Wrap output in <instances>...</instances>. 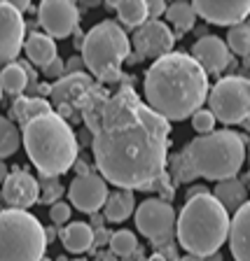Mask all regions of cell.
<instances>
[{
	"mask_svg": "<svg viewBox=\"0 0 250 261\" xmlns=\"http://www.w3.org/2000/svg\"><path fill=\"white\" fill-rule=\"evenodd\" d=\"M241 126H243V128L250 133V117H248V119H245V121H241Z\"/></svg>",
	"mask_w": 250,
	"mask_h": 261,
	"instance_id": "cell-47",
	"label": "cell"
},
{
	"mask_svg": "<svg viewBox=\"0 0 250 261\" xmlns=\"http://www.w3.org/2000/svg\"><path fill=\"white\" fill-rule=\"evenodd\" d=\"M147 108L166 121H183L201 110L208 98V75L185 51L157 59L145 72Z\"/></svg>",
	"mask_w": 250,
	"mask_h": 261,
	"instance_id": "cell-2",
	"label": "cell"
},
{
	"mask_svg": "<svg viewBox=\"0 0 250 261\" xmlns=\"http://www.w3.org/2000/svg\"><path fill=\"white\" fill-rule=\"evenodd\" d=\"M59 238L65 250L73 254H84L94 250V231L87 222H71L59 231Z\"/></svg>",
	"mask_w": 250,
	"mask_h": 261,
	"instance_id": "cell-20",
	"label": "cell"
},
{
	"mask_svg": "<svg viewBox=\"0 0 250 261\" xmlns=\"http://www.w3.org/2000/svg\"><path fill=\"white\" fill-rule=\"evenodd\" d=\"M38 196H40L38 179L33 177L28 170L19 168V166H14L7 173L5 182L0 187V198L10 205V210H26L33 203H38Z\"/></svg>",
	"mask_w": 250,
	"mask_h": 261,
	"instance_id": "cell-14",
	"label": "cell"
},
{
	"mask_svg": "<svg viewBox=\"0 0 250 261\" xmlns=\"http://www.w3.org/2000/svg\"><path fill=\"white\" fill-rule=\"evenodd\" d=\"M192 59L199 63L203 72H211V75H218L232 63V51L227 49L222 38L218 35H203L201 40H196L194 47H192Z\"/></svg>",
	"mask_w": 250,
	"mask_h": 261,
	"instance_id": "cell-17",
	"label": "cell"
},
{
	"mask_svg": "<svg viewBox=\"0 0 250 261\" xmlns=\"http://www.w3.org/2000/svg\"><path fill=\"white\" fill-rule=\"evenodd\" d=\"M82 42H84V33L77 31V33H75V47H77V49H82Z\"/></svg>",
	"mask_w": 250,
	"mask_h": 261,
	"instance_id": "cell-45",
	"label": "cell"
},
{
	"mask_svg": "<svg viewBox=\"0 0 250 261\" xmlns=\"http://www.w3.org/2000/svg\"><path fill=\"white\" fill-rule=\"evenodd\" d=\"M133 210H136V196L129 189H117L112 194H108V201L103 205L105 222H112V224L126 222L133 215Z\"/></svg>",
	"mask_w": 250,
	"mask_h": 261,
	"instance_id": "cell-22",
	"label": "cell"
},
{
	"mask_svg": "<svg viewBox=\"0 0 250 261\" xmlns=\"http://www.w3.org/2000/svg\"><path fill=\"white\" fill-rule=\"evenodd\" d=\"M166 21L178 33L192 31L196 23V14H194L192 3H173V5H169L166 7Z\"/></svg>",
	"mask_w": 250,
	"mask_h": 261,
	"instance_id": "cell-28",
	"label": "cell"
},
{
	"mask_svg": "<svg viewBox=\"0 0 250 261\" xmlns=\"http://www.w3.org/2000/svg\"><path fill=\"white\" fill-rule=\"evenodd\" d=\"M138 252V238L136 233H131L126 228L122 231H115L110 236V254L120 256V259H131V256Z\"/></svg>",
	"mask_w": 250,
	"mask_h": 261,
	"instance_id": "cell-29",
	"label": "cell"
},
{
	"mask_svg": "<svg viewBox=\"0 0 250 261\" xmlns=\"http://www.w3.org/2000/svg\"><path fill=\"white\" fill-rule=\"evenodd\" d=\"M192 128L196 130V133H201V136H208V133H213L215 130V117H213L211 110H196L194 114H192Z\"/></svg>",
	"mask_w": 250,
	"mask_h": 261,
	"instance_id": "cell-32",
	"label": "cell"
},
{
	"mask_svg": "<svg viewBox=\"0 0 250 261\" xmlns=\"http://www.w3.org/2000/svg\"><path fill=\"white\" fill-rule=\"evenodd\" d=\"M110 231L108 228H96V231H94V247H103V245H110Z\"/></svg>",
	"mask_w": 250,
	"mask_h": 261,
	"instance_id": "cell-37",
	"label": "cell"
},
{
	"mask_svg": "<svg viewBox=\"0 0 250 261\" xmlns=\"http://www.w3.org/2000/svg\"><path fill=\"white\" fill-rule=\"evenodd\" d=\"M54 112L52 110V103H49L47 98H40V96H19L14 98V103H12V119H16L21 126H26L28 121L38 119L42 114H49Z\"/></svg>",
	"mask_w": 250,
	"mask_h": 261,
	"instance_id": "cell-21",
	"label": "cell"
},
{
	"mask_svg": "<svg viewBox=\"0 0 250 261\" xmlns=\"http://www.w3.org/2000/svg\"><path fill=\"white\" fill-rule=\"evenodd\" d=\"M21 142L40 177H59L77 161V138L56 112L42 114L21 128Z\"/></svg>",
	"mask_w": 250,
	"mask_h": 261,
	"instance_id": "cell-3",
	"label": "cell"
},
{
	"mask_svg": "<svg viewBox=\"0 0 250 261\" xmlns=\"http://www.w3.org/2000/svg\"><path fill=\"white\" fill-rule=\"evenodd\" d=\"M24 14L12 7V3H0V65L14 63L24 49Z\"/></svg>",
	"mask_w": 250,
	"mask_h": 261,
	"instance_id": "cell-13",
	"label": "cell"
},
{
	"mask_svg": "<svg viewBox=\"0 0 250 261\" xmlns=\"http://www.w3.org/2000/svg\"><path fill=\"white\" fill-rule=\"evenodd\" d=\"M108 182L98 173H89L75 177L71 182V189H68V198H71V205L80 212H87V215H96L101 207L108 201Z\"/></svg>",
	"mask_w": 250,
	"mask_h": 261,
	"instance_id": "cell-12",
	"label": "cell"
},
{
	"mask_svg": "<svg viewBox=\"0 0 250 261\" xmlns=\"http://www.w3.org/2000/svg\"><path fill=\"white\" fill-rule=\"evenodd\" d=\"M38 187H40L38 201L42 203V205H54V203H59L61 196L65 194V187L61 185L59 177H40Z\"/></svg>",
	"mask_w": 250,
	"mask_h": 261,
	"instance_id": "cell-31",
	"label": "cell"
},
{
	"mask_svg": "<svg viewBox=\"0 0 250 261\" xmlns=\"http://www.w3.org/2000/svg\"><path fill=\"white\" fill-rule=\"evenodd\" d=\"M133 44V54L138 59H162V56L171 54L175 42V35L169 26L159 19H147L141 28H136L133 38L129 40Z\"/></svg>",
	"mask_w": 250,
	"mask_h": 261,
	"instance_id": "cell-10",
	"label": "cell"
},
{
	"mask_svg": "<svg viewBox=\"0 0 250 261\" xmlns=\"http://www.w3.org/2000/svg\"><path fill=\"white\" fill-rule=\"evenodd\" d=\"M175 261H206V259H201V256H194V254H185V256H180V259H175Z\"/></svg>",
	"mask_w": 250,
	"mask_h": 261,
	"instance_id": "cell-46",
	"label": "cell"
},
{
	"mask_svg": "<svg viewBox=\"0 0 250 261\" xmlns=\"http://www.w3.org/2000/svg\"><path fill=\"white\" fill-rule=\"evenodd\" d=\"M166 170H169V179L171 185H187V182H194L199 175L194 173V168H192L190 159L185 156V152H178V154H171L169 159H166Z\"/></svg>",
	"mask_w": 250,
	"mask_h": 261,
	"instance_id": "cell-26",
	"label": "cell"
},
{
	"mask_svg": "<svg viewBox=\"0 0 250 261\" xmlns=\"http://www.w3.org/2000/svg\"><path fill=\"white\" fill-rule=\"evenodd\" d=\"M147 7V19H159L162 14H166V3H162V0H150V3H145Z\"/></svg>",
	"mask_w": 250,
	"mask_h": 261,
	"instance_id": "cell-36",
	"label": "cell"
},
{
	"mask_svg": "<svg viewBox=\"0 0 250 261\" xmlns=\"http://www.w3.org/2000/svg\"><path fill=\"white\" fill-rule=\"evenodd\" d=\"M96 82L89 72H65L61 80H56L52 84V103L56 108H73L80 112V105L84 100V96L89 93V89L94 87Z\"/></svg>",
	"mask_w": 250,
	"mask_h": 261,
	"instance_id": "cell-16",
	"label": "cell"
},
{
	"mask_svg": "<svg viewBox=\"0 0 250 261\" xmlns=\"http://www.w3.org/2000/svg\"><path fill=\"white\" fill-rule=\"evenodd\" d=\"M190 159L192 168L199 177L211 182L236 177L245 161V140L229 128L213 130L208 136H199L183 149Z\"/></svg>",
	"mask_w": 250,
	"mask_h": 261,
	"instance_id": "cell-5",
	"label": "cell"
},
{
	"mask_svg": "<svg viewBox=\"0 0 250 261\" xmlns=\"http://www.w3.org/2000/svg\"><path fill=\"white\" fill-rule=\"evenodd\" d=\"M80 117L92 133L94 161L105 182L145 191L166 170L171 126L131 84L110 93L96 82L82 100Z\"/></svg>",
	"mask_w": 250,
	"mask_h": 261,
	"instance_id": "cell-1",
	"label": "cell"
},
{
	"mask_svg": "<svg viewBox=\"0 0 250 261\" xmlns=\"http://www.w3.org/2000/svg\"><path fill=\"white\" fill-rule=\"evenodd\" d=\"M136 228L141 236L157 247L173 245L175 238V207L164 198H147L136 205Z\"/></svg>",
	"mask_w": 250,
	"mask_h": 261,
	"instance_id": "cell-9",
	"label": "cell"
},
{
	"mask_svg": "<svg viewBox=\"0 0 250 261\" xmlns=\"http://www.w3.org/2000/svg\"><path fill=\"white\" fill-rule=\"evenodd\" d=\"M227 49L239 56H250V23H236L227 33Z\"/></svg>",
	"mask_w": 250,
	"mask_h": 261,
	"instance_id": "cell-30",
	"label": "cell"
},
{
	"mask_svg": "<svg viewBox=\"0 0 250 261\" xmlns=\"http://www.w3.org/2000/svg\"><path fill=\"white\" fill-rule=\"evenodd\" d=\"M194 14L215 26H236L250 16V0H196Z\"/></svg>",
	"mask_w": 250,
	"mask_h": 261,
	"instance_id": "cell-15",
	"label": "cell"
},
{
	"mask_svg": "<svg viewBox=\"0 0 250 261\" xmlns=\"http://www.w3.org/2000/svg\"><path fill=\"white\" fill-rule=\"evenodd\" d=\"M49 219H52V224H56V226H63V224L71 222V205L63 201L54 203V205L49 207Z\"/></svg>",
	"mask_w": 250,
	"mask_h": 261,
	"instance_id": "cell-33",
	"label": "cell"
},
{
	"mask_svg": "<svg viewBox=\"0 0 250 261\" xmlns=\"http://www.w3.org/2000/svg\"><path fill=\"white\" fill-rule=\"evenodd\" d=\"M208 105L215 121L232 126L250 117V80L248 77H222L208 89Z\"/></svg>",
	"mask_w": 250,
	"mask_h": 261,
	"instance_id": "cell-8",
	"label": "cell"
},
{
	"mask_svg": "<svg viewBox=\"0 0 250 261\" xmlns=\"http://www.w3.org/2000/svg\"><path fill=\"white\" fill-rule=\"evenodd\" d=\"M105 224V217H101V215H92V222H89V226H92V231H96V228H103Z\"/></svg>",
	"mask_w": 250,
	"mask_h": 261,
	"instance_id": "cell-39",
	"label": "cell"
},
{
	"mask_svg": "<svg viewBox=\"0 0 250 261\" xmlns=\"http://www.w3.org/2000/svg\"><path fill=\"white\" fill-rule=\"evenodd\" d=\"M124 77H129V75H124V72H122V68H112V70H105L103 75L98 77V84H101V87L122 84V80H124Z\"/></svg>",
	"mask_w": 250,
	"mask_h": 261,
	"instance_id": "cell-34",
	"label": "cell"
},
{
	"mask_svg": "<svg viewBox=\"0 0 250 261\" xmlns=\"http://www.w3.org/2000/svg\"><path fill=\"white\" fill-rule=\"evenodd\" d=\"M56 238V231H54V226H47L44 228V240H47V245L52 243V240Z\"/></svg>",
	"mask_w": 250,
	"mask_h": 261,
	"instance_id": "cell-44",
	"label": "cell"
},
{
	"mask_svg": "<svg viewBox=\"0 0 250 261\" xmlns=\"http://www.w3.org/2000/svg\"><path fill=\"white\" fill-rule=\"evenodd\" d=\"M131 54V42L126 38L124 28L115 19L96 23L92 31L84 35L82 42V63L94 77H101L105 70L120 68Z\"/></svg>",
	"mask_w": 250,
	"mask_h": 261,
	"instance_id": "cell-7",
	"label": "cell"
},
{
	"mask_svg": "<svg viewBox=\"0 0 250 261\" xmlns=\"http://www.w3.org/2000/svg\"><path fill=\"white\" fill-rule=\"evenodd\" d=\"M56 261H68V259H65V256H59V259H56Z\"/></svg>",
	"mask_w": 250,
	"mask_h": 261,
	"instance_id": "cell-49",
	"label": "cell"
},
{
	"mask_svg": "<svg viewBox=\"0 0 250 261\" xmlns=\"http://www.w3.org/2000/svg\"><path fill=\"white\" fill-rule=\"evenodd\" d=\"M229 212L220 205L213 194H199L187 198L185 207L175 219V238L187 254L208 256L218 254L229 236Z\"/></svg>",
	"mask_w": 250,
	"mask_h": 261,
	"instance_id": "cell-4",
	"label": "cell"
},
{
	"mask_svg": "<svg viewBox=\"0 0 250 261\" xmlns=\"http://www.w3.org/2000/svg\"><path fill=\"white\" fill-rule=\"evenodd\" d=\"M80 10L71 0H44L38 7V23L49 38H68L77 28Z\"/></svg>",
	"mask_w": 250,
	"mask_h": 261,
	"instance_id": "cell-11",
	"label": "cell"
},
{
	"mask_svg": "<svg viewBox=\"0 0 250 261\" xmlns=\"http://www.w3.org/2000/svg\"><path fill=\"white\" fill-rule=\"evenodd\" d=\"M47 250L44 226L26 210H0V261H40Z\"/></svg>",
	"mask_w": 250,
	"mask_h": 261,
	"instance_id": "cell-6",
	"label": "cell"
},
{
	"mask_svg": "<svg viewBox=\"0 0 250 261\" xmlns=\"http://www.w3.org/2000/svg\"><path fill=\"white\" fill-rule=\"evenodd\" d=\"M7 173H10V168H7V166H5V161L0 159V187H3V182H5Z\"/></svg>",
	"mask_w": 250,
	"mask_h": 261,
	"instance_id": "cell-43",
	"label": "cell"
},
{
	"mask_svg": "<svg viewBox=\"0 0 250 261\" xmlns=\"http://www.w3.org/2000/svg\"><path fill=\"white\" fill-rule=\"evenodd\" d=\"M150 261H166L164 256H154V259H150Z\"/></svg>",
	"mask_w": 250,
	"mask_h": 261,
	"instance_id": "cell-48",
	"label": "cell"
},
{
	"mask_svg": "<svg viewBox=\"0 0 250 261\" xmlns=\"http://www.w3.org/2000/svg\"><path fill=\"white\" fill-rule=\"evenodd\" d=\"M211 194L227 212L229 210L236 212L245 201H248V189H245V185L241 182L239 177H232V179H222V182H218V185H215V189H213Z\"/></svg>",
	"mask_w": 250,
	"mask_h": 261,
	"instance_id": "cell-23",
	"label": "cell"
},
{
	"mask_svg": "<svg viewBox=\"0 0 250 261\" xmlns=\"http://www.w3.org/2000/svg\"><path fill=\"white\" fill-rule=\"evenodd\" d=\"M248 177H250V173H248Z\"/></svg>",
	"mask_w": 250,
	"mask_h": 261,
	"instance_id": "cell-53",
	"label": "cell"
},
{
	"mask_svg": "<svg viewBox=\"0 0 250 261\" xmlns=\"http://www.w3.org/2000/svg\"><path fill=\"white\" fill-rule=\"evenodd\" d=\"M21 147V130L12 119L0 114V159H7L19 152Z\"/></svg>",
	"mask_w": 250,
	"mask_h": 261,
	"instance_id": "cell-27",
	"label": "cell"
},
{
	"mask_svg": "<svg viewBox=\"0 0 250 261\" xmlns=\"http://www.w3.org/2000/svg\"><path fill=\"white\" fill-rule=\"evenodd\" d=\"M40 261H52V259H49V256H42V259H40Z\"/></svg>",
	"mask_w": 250,
	"mask_h": 261,
	"instance_id": "cell-50",
	"label": "cell"
},
{
	"mask_svg": "<svg viewBox=\"0 0 250 261\" xmlns=\"http://www.w3.org/2000/svg\"><path fill=\"white\" fill-rule=\"evenodd\" d=\"M26 89H28V75L21 68V63L3 65V70H0V91L19 98Z\"/></svg>",
	"mask_w": 250,
	"mask_h": 261,
	"instance_id": "cell-24",
	"label": "cell"
},
{
	"mask_svg": "<svg viewBox=\"0 0 250 261\" xmlns=\"http://www.w3.org/2000/svg\"><path fill=\"white\" fill-rule=\"evenodd\" d=\"M108 7L117 10L120 21L129 28H141L147 21V7L143 0H124V3H108Z\"/></svg>",
	"mask_w": 250,
	"mask_h": 261,
	"instance_id": "cell-25",
	"label": "cell"
},
{
	"mask_svg": "<svg viewBox=\"0 0 250 261\" xmlns=\"http://www.w3.org/2000/svg\"><path fill=\"white\" fill-rule=\"evenodd\" d=\"M75 138L82 142V145H92V133H89V130H82L80 136H75Z\"/></svg>",
	"mask_w": 250,
	"mask_h": 261,
	"instance_id": "cell-42",
	"label": "cell"
},
{
	"mask_svg": "<svg viewBox=\"0 0 250 261\" xmlns=\"http://www.w3.org/2000/svg\"><path fill=\"white\" fill-rule=\"evenodd\" d=\"M73 166H75L77 177H82V175H89V173H92V168H89V163H87V161H82V159H77V161L73 163Z\"/></svg>",
	"mask_w": 250,
	"mask_h": 261,
	"instance_id": "cell-38",
	"label": "cell"
},
{
	"mask_svg": "<svg viewBox=\"0 0 250 261\" xmlns=\"http://www.w3.org/2000/svg\"><path fill=\"white\" fill-rule=\"evenodd\" d=\"M24 51H26L28 61L33 65H38L40 70H44L54 59H59L56 54V42L44 33H28V38H24Z\"/></svg>",
	"mask_w": 250,
	"mask_h": 261,
	"instance_id": "cell-19",
	"label": "cell"
},
{
	"mask_svg": "<svg viewBox=\"0 0 250 261\" xmlns=\"http://www.w3.org/2000/svg\"><path fill=\"white\" fill-rule=\"evenodd\" d=\"M73 261H87V259H73Z\"/></svg>",
	"mask_w": 250,
	"mask_h": 261,
	"instance_id": "cell-51",
	"label": "cell"
},
{
	"mask_svg": "<svg viewBox=\"0 0 250 261\" xmlns=\"http://www.w3.org/2000/svg\"><path fill=\"white\" fill-rule=\"evenodd\" d=\"M229 250L234 261H250V201H245L229 222Z\"/></svg>",
	"mask_w": 250,
	"mask_h": 261,
	"instance_id": "cell-18",
	"label": "cell"
},
{
	"mask_svg": "<svg viewBox=\"0 0 250 261\" xmlns=\"http://www.w3.org/2000/svg\"><path fill=\"white\" fill-rule=\"evenodd\" d=\"M44 77H49V80H61V77L65 75V63H63V59H54L52 61V63L47 65V68H44Z\"/></svg>",
	"mask_w": 250,
	"mask_h": 261,
	"instance_id": "cell-35",
	"label": "cell"
},
{
	"mask_svg": "<svg viewBox=\"0 0 250 261\" xmlns=\"http://www.w3.org/2000/svg\"><path fill=\"white\" fill-rule=\"evenodd\" d=\"M12 7H14L19 14H24L26 10H31V3H26V0H16V3H12Z\"/></svg>",
	"mask_w": 250,
	"mask_h": 261,
	"instance_id": "cell-40",
	"label": "cell"
},
{
	"mask_svg": "<svg viewBox=\"0 0 250 261\" xmlns=\"http://www.w3.org/2000/svg\"><path fill=\"white\" fill-rule=\"evenodd\" d=\"M199 194H208V187H203V185L192 187V189L187 191V198H192V196H199Z\"/></svg>",
	"mask_w": 250,
	"mask_h": 261,
	"instance_id": "cell-41",
	"label": "cell"
},
{
	"mask_svg": "<svg viewBox=\"0 0 250 261\" xmlns=\"http://www.w3.org/2000/svg\"><path fill=\"white\" fill-rule=\"evenodd\" d=\"M0 98H3V91H0Z\"/></svg>",
	"mask_w": 250,
	"mask_h": 261,
	"instance_id": "cell-52",
	"label": "cell"
}]
</instances>
